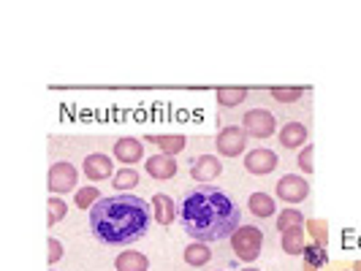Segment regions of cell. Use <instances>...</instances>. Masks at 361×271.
Instances as JSON below:
<instances>
[{"mask_svg": "<svg viewBox=\"0 0 361 271\" xmlns=\"http://www.w3.org/2000/svg\"><path fill=\"white\" fill-rule=\"evenodd\" d=\"M245 168L253 174V177H267L277 168V155L267 149V146H258L253 152L245 155Z\"/></svg>", "mask_w": 361, "mask_h": 271, "instance_id": "ba28073f", "label": "cell"}, {"mask_svg": "<svg viewBox=\"0 0 361 271\" xmlns=\"http://www.w3.org/2000/svg\"><path fill=\"white\" fill-rule=\"evenodd\" d=\"M76 206H79V209H87V212H90L92 206H95V203H98V201H101V190H98V187H90V184H87V187H82V190H76Z\"/></svg>", "mask_w": 361, "mask_h": 271, "instance_id": "603a6c76", "label": "cell"}, {"mask_svg": "<svg viewBox=\"0 0 361 271\" xmlns=\"http://www.w3.org/2000/svg\"><path fill=\"white\" fill-rule=\"evenodd\" d=\"M269 95L277 103H296V101H302L305 90L302 87H271Z\"/></svg>", "mask_w": 361, "mask_h": 271, "instance_id": "d4e9b609", "label": "cell"}, {"mask_svg": "<svg viewBox=\"0 0 361 271\" xmlns=\"http://www.w3.org/2000/svg\"><path fill=\"white\" fill-rule=\"evenodd\" d=\"M152 217H155V222H161V225H171L174 217H180V206L174 203L171 196L155 193V196H152Z\"/></svg>", "mask_w": 361, "mask_h": 271, "instance_id": "4fadbf2b", "label": "cell"}, {"mask_svg": "<svg viewBox=\"0 0 361 271\" xmlns=\"http://www.w3.org/2000/svg\"><path fill=\"white\" fill-rule=\"evenodd\" d=\"M312 155H315V146H302V152H299V168L305 171V174H312L315 171V165H312Z\"/></svg>", "mask_w": 361, "mask_h": 271, "instance_id": "83f0119b", "label": "cell"}, {"mask_svg": "<svg viewBox=\"0 0 361 271\" xmlns=\"http://www.w3.org/2000/svg\"><path fill=\"white\" fill-rule=\"evenodd\" d=\"M114 269L117 271H147L149 269V260L145 253L139 250H126L114 258Z\"/></svg>", "mask_w": 361, "mask_h": 271, "instance_id": "9a60e30c", "label": "cell"}, {"mask_svg": "<svg viewBox=\"0 0 361 271\" xmlns=\"http://www.w3.org/2000/svg\"><path fill=\"white\" fill-rule=\"evenodd\" d=\"M283 253L288 255H305V250H307V234H305V228H293V231H286L283 234Z\"/></svg>", "mask_w": 361, "mask_h": 271, "instance_id": "2e32d148", "label": "cell"}, {"mask_svg": "<svg viewBox=\"0 0 361 271\" xmlns=\"http://www.w3.org/2000/svg\"><path fill=\"white\" fill-rule=\"evenodd\" d=\"M149 222H152L149 203L130 193L106 196L90 209L92 236L109 247H126L139 241L149 231Z\"/></svg>", "mask_w": 361, "mask_h": 271, "instance_id": "7a4b0ae2", "label": "cell"}, {"mask_svg": "<svg viewBox=\"0 0 361 271\" xmlns=\"http://www.w3.org/2000/svg\"><path fill=\"white\" fill-rule=\"evenodd\" d=\"M47 209H49V225H57L60 220H66V215H68V203L60 196H52L49 203H47Z\"/></svg>", "mask_w": 361, "mask_h": 271, "instance_id": "484cf974", "label": "cell"}, {"mask_svg": "<svg viewBox=\"0 0 361 271\" xmlns=\"http://www.w3.org/2000/svg\"><path fill=\"white\" fill-rule=\"evenodd\" d=\"M114 158L123 163V165H133V163H139L145 158V146H142L139 139H133V136H123V139L114 141Z\"/></svg>", "mask_w": 361, "mask_h": 271, "instance_id": "8fae6325", "label": "cell"}, {"mask_svg": "<svg viewBox=\"0 0 361 271\" xmlns=\"http://www.w3.org/2000/svg\"><path fill=\"white\" fill-rule=\"evenodd\" d=\"M82 171H85V177L90 182H101V179H109L114 174V163L104 152H92L82 163Z\"/></svg>", "mask_w": 361, "mask_h": 271, "instance_id": "9c48e42d", "label": "cell"}, {"mask_svg": "<svg viewBox=\"0 0 361 271\" xmlns=\"http://www.w3.org/2000/svg\"><path fill=\"white\" fill-rule=\"evenodd\" d=\"M277 198L286 203H302L310 196V182L299 174H286L283 179L277 182Z\"/></svg>", "mask_w": 361, "mask_h": 271, "instance_id": "52a82bcc", "label": "cell"}, {"mask_svg": "<svg viewBox=\"0 0 361 271\" xmlns=\"http://www.w3.org/2000/svg\"><path fill=\"white\" fill-rule=\"evenodd\" d=\"M305 263L315 266V269H321V266L326 263V247H318V244H307V250H305Z\"/></svg>", "mask_w": 361, "mask_h": 271, "instance_id": "4316f807", "label": "cell"}, {"mask_svg": "<svg viewBox=\"0 0 361 271\" xmlns=\"http://www.w3.org/2000/svg\"><path fill=\"white\" fill-rule=\"evenodd\" d=\"M247 146V133L242 127L228 125L217 133V155L223 158H239Z\"/></svg>", "mask_w": 361, "mask_h": 271, "instance_id": "8992f818", "label": "cell"}, {"mask_svg": "<svg viewBox=\"0 0 361 271\" xmlns=\"http://www.w3.org/2000/svg\"><path fill=\"white\" fill-rule=\"evenodd\" d=\"M307 234L312 236V244H318V247L329 244V225H326V220H307Z\"/></svg>", "mask_w": 361, "mask_h": 271, "instance_id": "cb8c5ba5", "label": "cell"}, {"mask_svg": "<svg viewBox=\"0 0 361 271\" xmlns=\"http://www.w3.org/2000/svg\"><path fill=\"white\" fill-rule=\"evenodd\" d=\"M215 98L223 108H234L247 98V90H245V87H220V90L215 92Z\"/></svg>", "mask_w": 361, "mask_h": 271, "instance_id": "44dd1931", "label": "cell"}, {"mask_svg": "<svg viewBox=\"0 0 361 271\" xmlns=\"http://www.w3.org/2000/svg\"><path fill=\"white\" fill-rule=\"evenodd\" d=\"M228 241H231V250H234L239 260L253 263L255 258L261 255V247H264V234L255 225H239Z\"/></svg>", "mask_w": 361, "mask_h": 271, "instance_id": "3957f363", "label": "cell"}, {"mask_svg": "<svg viewBox=\"0 0 361 271\" xmlns=\"http://www.w3.org/2000/svg\"><path fill=\"white\" fill-rule=\"evenodd\" d=\"M353 271H361V260H356V263H353Z\"/></svg>", "mask_w": 361, "mask_h": 271, "instance_id": "f546056e", "label": "cell"}, {"mask_svg": "<svg viewBox=\"0 0 361 271\" xmlns=\"http://www.w3.org/2000/svg\"><path fill=\"white\" fill-rule=\"evenodd\" d=\"M47 182H49V193H52V196H63V193H68V190H76L79 171H76L68 160H60L49 168V179Z\"/></svg>", "mask_w": 361, "mask_h": 271, "instance_id": "5b68a950", "label": "cell"}, {"mask_svg": "<svg viewBox=\"0 0 361 271\" xmlns=\"http://www.w3.org/2000/svg\"><path fill=\"white\" fill-rule=\"evenodd\" d=\"M147 174L152 177V179H174L177 177V160L171 158V155H152V158H147L145 163Z\"/></svg>", "mask_w": 361, "mask_h": 271, "instance_id": "7c38bea8", "label": "cell"}, {"mask_svg": "<svg viewBox=\"0 0 361 271\" xmlns=\"http://www.w3.org/2000/svg\"><path fill=\"white\" fill-rule=\"evenodd\" d=\"M47 258H49V263H57V260L63 258V244H60L54 236L49 239V255H47Z\"/></svg>", "mask_w": 361, "mask_h": 271, "instance_id": "f1b7e54d", "label": "cell"}, {"mask_svg": "<svg viewBox=\"0 0 361 271\" xmlns=\"http://www.w3.org/2000/svg\"><path fill=\"white\" fill-rule=\"evenodd\" d=\"M242 130L247 136H253V139H269V136H274V130H277V120H274V114L267 111V108H250L242 117Z\"/></svg>", "mask_w": 361, "mask_h": 271, "instance_id": "277c9868", "label": "cell"}, {"mask_svg": "<svg viewBox=\"0 0 361 271\" xmlns=\"http://www.w3.org/2000/svg\"><path fill=\"white\" fill-rule=\"evenodd\" d=\"M307 139H310V130L305 122H286L283 130H280V146H286V149H296V146H307Z\"/></svg>", "mask_w": 361, "mask_h": 271, "instance_id": "5bb4252c", "label": "cell"}, {"mask_svg": "<svg viewBox=\"0 0 361 271\" xmlns=\"http://www.w3.org/2000/svg\"><path fill=\"white\" fill-rule=\"evenodd\" d=\"M223 174V163L215 155H199L190 163V177L196 182H212Z\"/></svg>", "mask_w": 361, "mask_h": 271, "instance_id": "30bf717a", "label": "cell"}, {"mask_svg": "<svg viewBox=\"0 0 361 271\" xmlns=\"http://www.w3.org/2000/svg\"><path fill=\"white\" fill-rule=\"evenodd\" d=\"M180 222L185 234L193 241H226L242 225L239 222V206L228 198V193L217 187H196L188 190L180 201Z\"/></svg>", "mask_w": 361, "mask_h": 271, "instance_id": "6da1fadb", "label": "cell"}, {"mask_svg": "<svg viewBox=\"0 0 361 271\" xmlns=\"http://www.w3.org/2000/svg\"><path fill=\"white\" fill-rule=\"evenodd\" d=\"M305 225V215L299 209H283L277 215V231L286 234V231H293V228H302Z\"/></svg>", "mask_w": 361, "mask_h": 271, "instance_id": "7402d4cb", "label": "cell"}, {"mask_svg": "<svg viewBox=\"0 0 361 271\" xmlns=\"http://www.w3.org/2000/svg\"><path fill=\"white\" fill-rule=\"evenodd\" d=\"M185 260L190 266H207L212 260V253H209V247L204 241H193V244L185 247Z\"/></svg>", "mask_w": 361, "mask_h": 271, "instance_id": "ffe728a7", "label": "cell"}, {"mask_svg": "<svg viewBox=\"0 0 361 271\" xmlns=\"http://www.w3.org/2000/svg\"><path fill=\"white\" fill-rule=\"evenodd\" d=\"M147 141H149V144H155V146H161L163 155H171V158H174L177 152H182L185 144H188V139H185V136H152V133L147 136Z\"/></svg>", "mask_w": 361, "mask_h": 271, "instance_id": "e0dca14e", "label": "cell"}, {"mask_svg": "<svg viewBox=\"0 0 361 271\" xmlns=\"http://www.w3.org/2000/svg\"><path fill=\"white\" fill-rule=\"evenodd\" d=\"M245 271H258V269H245Z\"/></svg>", "mask_w": 361, "mask_h": 271, "instance_id": "1f68e13d", "label": "cell"}, {"mask_svg": "<svg viewBox=\"0 0 361 271\" xmlns=\"http://www.w3.org/2000/svg\"><path fill=\"white\" fill-rule=\"evenodd\" d=\"M111 184H114V190L128 193V190H133V187L139 184V171H136L133 165H126V168H120V171L111 177Z\"/></svg>", "mask_w": 361, "mask_h": 271, "instance_id": "d6986e66", "label": "cell"}, {"mask_svg": "<svg viewBox=\"0 0 361 271\" xmlns=\"http://www.w3.org/2000/svg\"><path fill=\"white\" fill-rule=\"evenodd\" d=\"M247 212L255 217H271L277 209H274V198L271 196H267V193H253L250 198H247Z\"/></svg>", "mask_w": 361, "mask_h": 271, "instance_id": "ac0fdd59", "label": "cell"}, {"mask_svg": "<svg viewBox=\"0 0 361 271\" xmlns=\"http://www.w3.org/2000/svg\"><path fill=\"white\" fill-rule=\"evenodd\" d=\"M305 271H318L315 266H310V263H305Z\"/></svg>", "mask_w": 361, "mask_h": 271, "instance_id": "4dcf8cb0", "label": "cell"}]
</instances>
